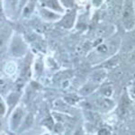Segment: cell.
Masks as SVG:
<instances>
[{
  "mask_svg": "<svg viewBox=\"0 0 135 135\" xmlns=\"http://www.w3.org/2000/svg\"><path fill=\"white\" fill-rule=\"evenodd\" d=\"M123 23L127 30H132L135 25V16L132 0H125L123 10Z\"/></svg>",
  "mask_w": 135,
  "mask_h": 135,
  "instance_id": "obj_1",
  "label": "cell"
},
{
  "mask_svg": "<svg viewBox=\"0 0 135 135\" xmlns=\"http://www.w3.org/2000/svg\"><path fill=\"white\" fill-rule=\"evenodd\" d=\"M95 105H97L100 110L107 111V110H110L111 108L113 107L114 104H113V102L109 99L99 98L95 101Z\"/></svg>",
  "mask_w": 135,
  "mask_h": 135,
  "instance_id": "obj_2",
  "label": "cell"
},
{
  "mask_svg": "<svg viewBox=\"0 0 135 135\" xmlns=\"http://www.w3.org/2000/svg\"><path fill=\"white\" fill-rule=\"evenodd\" d=\"M74 20H75V12H71L68 14L60 22V25L65 28H71L73 26Z\"/></svg>",
  "mask_w": 135,
  "mask_h": 135,
  "instance_id": "obj_3",
  "label": "cell"
},
{
  "mask_svg": "<svg viewBox=\"0 0 135 135\" xmlns=\"http://www.w3.org/2000/svg\"><path fill=\"white\" fill-rule=\"evenodd\" d=\"M23 113L21 109H17L16 111V113L13 115V125H14V127H17L18 126L19 123L21 122L22 117H23Z\"/></svg>",
  "mask_w": 135,
  "mask_h": 135,
  "instance_id": "obj_4",
  "label": "cell"
},
{
  "mask_svg": "<svg viewBox=\"0 0 135 135\" xmlns=\"http://www.w3.org/2000/svg\"><path fill=\"white\" fill-rule=\"evenodd\" d=\"M45 4H46L50 8H52L53 10L60 11V12H61L62 11L61 7H60V5H59L57 0H48V1L45 2Z\"/></svg>",
  "mask_w": 135,
  "mask_h": 135,
  "instance_id": "obj_5",
  "label": "cell"
},
{
  "mask_svg": "<svg viewBox=\"0 0 135 135\" xmlns=\"http://www.w3.org/2000/svg\"><path fill=\"white\" fill-rule=\"evenodd\" d=\"M112 86H109V85H106V86H104L103 88H102V93L104 94L105 97H109V95H112Z\"/></svg>",
  "mask_w": 135,
  "mask_h": 135,
  "instance_id": "obj_6",
  "label": "cell"
},
{
  "mask_svg": "<svg viewBox=\"0 0 135 135\" xmlns=\"http://www.w3.org/2000/svg\"><path fill=\"white\" fill-rule=\"evenodd\" d=\"M104 78V73L102 72V71H98V72L94 74V76H93V79L97 82L101 81Z\"/></svg>",
  "mask_w": 135,
  "mask_h": 135,
  "instance_id": "obj_7",
  "label": "cell"
},
{
  "mask_svg": "<svg viewBox=\"0 0 135 135\" xmlns=\"http://www.w3.org/2000/svg\"><path fill=\"white\" fill-rule=\"evenodd\" d=\"M95 86H90V85H88V86H86L85 88H83V89H82V93L85 94V95H86V94L92 92V91L94 90V88H95Z\"/></svg>",
  "mask_w": 135,
  "mask_h": 135,
  "instance_id": "obj_8",
  "label": "cell"
},
{
  "mask_svg": "<svg viewBox=\"0 0 135 135\" xmlns=\"http://www.w3.org/2000/svg\"><path fill=\"white\" fill-rule=\"evenodd\" d=\"M32 115H29V116L27 117V119H26L25 123V128L30 127V126L32 125Z\"/></svg>",
  "mask_w": 135,
  "mask_h": 135,
  "instance_id": "obj_9",
  "label": "cell"
},
{
  "mask_svg": "<svg viewBox=\"0 0 135 135\" xmlns=\"http://www.w3.org/2000/svg\"><path fill=\"white\" fill-rule=\"evenodd\" d=\"M61 2L68 7H72L74 6V0H61Z\"/></svg>",
  "mask_w": 135,
  "mask_h": 135,
  "instance_id": "obj_10",
  "label": "cell"
},
{
  "mask_svg": "<svg viewBox=\"0 0 135 135\" xmlns=\"http://www.w3.org/2000/svg\"><path fill=\"white\" fill-rule=\"evenodd\" d=\"M43 15L45 16V17H49V18H56L55 15H53L52 13L48 12V11H46V10L43 11Z\"/></svg>",
  "mask_w": 135,
  "mask_h": 135,
  "instance_id": "obj_11",
  "label": "cell"
},
{
  "mask_svg": "<svg viewBox=\"0 0 135 135\" xmlns=\"http://www.w3.org/2000/svg\"><path fill=\"white\" fill-rule=\"evenodd\" d=\"M98 135H110V132L107 129H102L99 131Z\"/></svg>",
  "mask_w": 135,
  "mask_h": 135,
  "instance_id": "obj_12",
  "label": "cell"
},
{
  "mask_svg": "<svg viewBox=\"0 0 135 135\" xmlns=\"http://www.w3.org/2000/svg\"><path fill=\"white\" fill-rule=\"evenodd\" d=\"M98 51H102V52H105L106 51H107V48H106L105 45H101V46L98 48Z\"/></svg>",
  "mask_w": 135,
  "mask_h": 135,
  "instance_id": "obj_13",
  "label": "cell"
},
{
  "mask_svg": "<svg viewBox=\"0 0 135 135\" xmlns=\"http://www.w3.org/2000/svg\"><path fill=\"white\" fill-rule=\"evenodd\" d=\"M5 113V105L3 103H1V114H3Z\"/></svg>",
  "mask_w": 135,
  "mask_h": 135,
  "instance_id": "obj_14",
  "label": "cell"
},
{
  "mask_svg": "<svg viewBox=\"0 0 135 135\" xmlns=\"http://www.w3.org/2000/svg\"><path fill=\"white\" fill-rule=\"evenodd\" d=\"M11 1L13 2V4H16V0H11Z\"/></svg>",
  "mask_w": 135,
  "mask_h": 135,
  "instance_id": "obj_15",
  "label": "cell"
}]
</instances>
